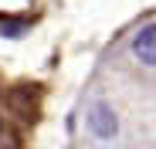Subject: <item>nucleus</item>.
Here are the masks:
<instances>
[{"mask_svg": "<svg viewBox=\"0 0 156 149\" xmlns=\"http://www.w3.org/2000/svg\"><path fill=\"white\" fill-rule=\"evenodd\" d=\"M133 54H136L143 64L156 68V24H146V27L133 37Z\"/></svg>", "mask_w": 156, "mask_h": 149, "instance_id": "nucleus-2", "label": "nucleus"}, {"mask_svg": "<svg viewBox=\"0 0 156 149\" xmlns=\"http://www.w3.org/2000/svg\"><path fill=\"white\" fill-rule=\"evenodd\" d=\"M88 129L98 136V139H112L119 132V119L115 112L105 105V102H92L88 105Z\"/></svg>", "mask_w": 156, "mask_h": 149, "instance_id": "nucleus-1", "label": "nucleus"}]
</instances>
